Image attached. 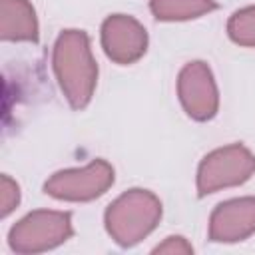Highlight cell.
<instances>
[{
	"label": "cell",
	"mask_w": 255,
	"mask_h": 255,
	"mask_svg": "<svg viewBox=\"0 0 255 255\" xmlns=\"http://www.w3.org/2000/svg\"><path fill=\"white\" fill-rule=\"evenodd\" d=\"M177 96L185 114L195 122H209L219 110V90L211 68L193 60L179 70L177 76Z\"/></svg>",
	"instance_id": "obj_6"
},
{
	"label": "cell",
	"mask_w": 255,
	"mask_h": 255,
	"mask_svg": "<svg viewBox=\"0 0 255 255\" xmlns=\"http://www.w3.org/2000/svg\"><path fill=\"white\" fill-rule=\"evenodd\" d=\"M116 173L106 159H94L84 167L62 169L50 175L44 191L60 201H92L102 197L114 185Z\"/></svg>",
	"instance_id": "obj_5"
},
{
	"label": "cell",
	"mask_w": 255,
	"mask_h": 255,
	"mask_svg": "<svg viewBox=\"0 0 255 255\" xmlns=\"http://www.w3.org/2000/svg\"><path fill=\"white\" fill-rule=\"evenodd\" d=\"M100 38L106 56L120 66H129L143 58L149 44L143 24L128 14L108 16L102 22Z\"/></svg>",
	"instance_id": "obj_7"
},
{
	"label": "cell",
	"mask_w": 255,
	"mask_h": 255,
	"mask_svg": "<svg viewBox=\"0 0 255 255\" xmlns=\"http://www.w3.org/2000/svg\"><path fill=\"white\" fill-rule=\"evenodd\" d=\"M255 173V155L243 143L209 151L197 167V195L205 197L225 187L245 183Z\"/></svg>",
	"instance_id": "obj_4"
},
{
	"label": "cell",
	"mask_w": 255,
	"mask_h": 255,
	"mask_svg": "<svg viewBox=\"0 0 255 255\" xmlns=\"http://www.w3.org/2000/svg\"><path fill=\"white\" fill-rule=\"evenodd\" d=\"M161 219L159 197L141 187H133L116 197L106 213L104 223L108 235L120 247H133L145 239Z\"/></svg>",
	"instance_id": "obj_2"
},
{
	"label": "cell",
	"mask_w": 255,
	"mask_h": 255,
	"mask_svg": "<svg viewBox=\"0 0 255 255\" xmlns=\"http://www.w3.org/2000/svg\"><path fill=\"white\" fill-rule=\"evenodd\" d=\"M149 10L159 22H183L217 10L215 0H149Z\"/></svg>",
	"instance_id": "obj_10"
},
{
	"label": "cell",
	"mask_w": 255,
	"mask_h": 255,
	"mask_svg": "<svg viewBox=\"0 0 255 255\" xmlns=\"http://www.w3.org/2000/svg\"><path fill=\"white\" fill-rule=\"evenodd\" d=\"M255 233V197H235L221 201L209 215V241L239 243Z\"/></svg>",
	"instance_id": "obj_8"
},
{
	"label": "cell",
	"mask_w": 255,
	"mask_h": 255,
	"mask_svg": "<svg viewBox=\"0 0 255 255\" xmlns=\"http://www.w3.org/2000/svg\"><path fill=\"white\" fill-rule=\"evenodd\" d=\"M153 253H193V247L185 241V237L171 235L161 245H157L153 249Z\"/></svg>",
	"instance_id": "obj_13"
},
{
	"label": "cell",
	"mask_w": 255,
	"mask_h": 255,
	"mask_svg": "<svg viewBox=\"0 0 255 255\" xmlns=\"http://www.w3.org/2000/svg\"><path fill=\"white\" fill-rule=\"evenodd\" d=\"M0 38L6 42H38L40 28L30 0H0Z\"/></svg>",
	"instance_id": "obj_9"
},
{
	"label": "cell",
	"mask_w": 255,
	"mask_h": 255,
	"mask_svg": "<svg viewBox=\"0 0 255 255\" xmlns=\"http://www.w3.org/2000/svg\"><path fill=\"white\" fill-rule=\"evenodd\" d=\"M227 36L239 46L255 48V6L239 8L229 16Z\"/></svg>",
	"instance_id": "obj_11"
},
{
	"label": "cell",
	"mask_w": 255,
	"mask_h": 255,
	"mask_svg": "<svg viewBox=\"0 0 255 255\" xmlns=\"http://www.w3.org/2000/svg\"><path fill=\"white\" fill-rule=\"evenodd\" d=\"M74 235L72 213L36 209L8 231V245L16 253H42L66 243Z\"/></svg>",
	"instance_id": "obj_3"
},
{
	"label": "cell",
	"mask_w": 255,
	"mask_h": 255,
	"mask_svg": "<svg viewBox=\"0 0 255 255\" xmlns=\"http://www.w3.org/2000/svg\"><path fill=\"white\" fill-rule=\"evenodd\" d=\"M52 68L72 110H84L98 86V64L84 30H64L54 42Z\"/></svg>",
	"instance_id": "obj_1"
},
{
	"label": "cell",
	"mask_w": 255,
	"mask_h": 255,
	"mask_svg": "<svg viewBox=\"0 0 255 255\" xmlns=\"http://www.w3.org/2000/svg\"><path fill=\"white\" fill-rule=\"evenodd\" d=\"M0 189H2V211H0V215L6 217L20 203V187L8 175H2V187Z\"/></svg>",
	"instance_id": "obj_12"
}]
</instances>
